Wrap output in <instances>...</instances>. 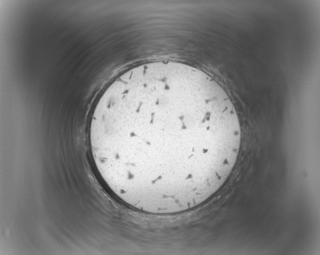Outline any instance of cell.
<instances>
[{
  "label": "cell",
  "instance_id": "cell-1",
  "mask_svg": "<svg viewBox=\"0 0 320 255\" xmlns=\"http://www.w3.org/2000/svg\"><path fill=\"white\" fill-rule=\"evenodd\" d=\"M98 177L124 204L157 215L187 211L225 184L241 130L222 87L184 63L156 61L119 74L103 92L89 128Z\"/></svg>",
  "mask_w": 320,
  "mask_h": 255
}]
</instances>
